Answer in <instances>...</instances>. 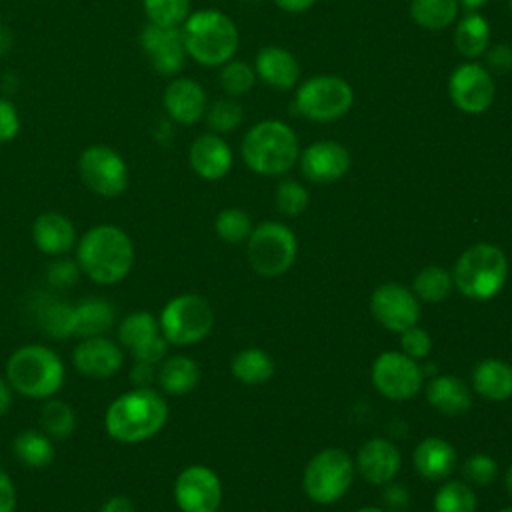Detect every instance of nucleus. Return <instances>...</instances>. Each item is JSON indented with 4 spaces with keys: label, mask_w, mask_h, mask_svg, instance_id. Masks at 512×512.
Returning a JSON list of instances; mask_svg holds the SVG:
<instances>
[{
    "label": "nucleus",
    "mask_w": 512,
    "mask_h": 512,
    "mask_svg": "<svg viewBox=\"0 0 512 512\" xmlns=\"http://www.w3.org/2000/svg\"><path fill=\"white\" fill-rule=\"evenodd\" d=\"M80 272L100 286L122 282L134 266V244L126 230L116 224L88 228L74 246Z\"/></svg>",
    "instance_id": "f257e3e1"
},
{
    "label": "nucleus",
    "mask_w": 512,
    "mask_h": 512,
    "mask_svg": "<svg viewBox=\"0 0 512 512\" xmlns=\"http://www.w3.org/2000/svg\"><path fill=\"white\" fill-rule=\"evenodd\" d=\"M168 420V404L160 392L132 388L116 396L104 412L106 434L120 444H140L154 438Z\"/></svg>",
    "instance_id": "f03ea898"
},
{
    "label": "nucleus",
    "mask_w": 512,
    "mask_h": 512,
    "mask_svg": "<svg viewBox=\"0 0 512 512\" xmlns=\"http://www.w3.org/2000/svg\"><path fill=\"white\" fill-rule=\"evenodd\" d=\"M180 32L186 54L206 68H216L232 60L240 42L234 20L216 8L190 12Z\"/></svg>",
    "instance_id": "7ed1b4c3"
},
{
    "label": "nucleus",
    "mask_w": 512,
    "mask_h": 512,
    "mask_svg": "<svg viewBox=\"0 0 512 512\" xmlns=\"http://www.w3.org/2000/svg\"><path fill=\"white\" fill-rule=\"evenodd\" d=\"M62 358L44 344H24L6 362V380L16 394L32 400H48L64 384Z\"/></svg>",
    "instance_id": "20e7f679"
},
{
    "label": "nucleus",
    "mask_w": 512,
    "mask_h": 512,
    "mask_svg": "<svg viewBox=\"0 0 512 512\" xmlns=\"http://www.w3.org/2000/svg\"><path fill=\"white\" fill-rule=\"evenodd\" d=\"M244 164L262 176H278L288 172L300 158L296 132L280 120L256 122L242 138Z\"/></svg>",
    "instance_id": "39448f33"
},
{
    "label": "nucleus",
    "mask_w": 512,
    "mask_h": 512,
    "mask_svg": "<svg viewBox=\"0 0 512 512\" xmlns=\"http://www.w3.org/2000/svg\"><path fill=\"white\" fill-rule=\"evenodd\" d=\"M508 276L506 254L488 242H480L462 252L454 266L452 282L472 300H488L496 296Z\"/></svg>",
    "instance_id": "423d86ee"
},
{
    "label": "nucleus",
    "mask_w": 512,
    "mask_h": 512,
    "mask_svg": "<svg viewBox=\"0 0 512 512\" xmlns=\"http://www.w3.org/2000/svg\"><path fill=\"white\" fill-rule=\"evenodd\" d=\"M354 104V90L334 74H318L304 80L294 96L296 112L312 122H334Z\"/></svg>",
    "instance_id": "0eeeda50"
},
{
    "label": "nucleus",
    "mask_w": 512,
    "mask_h": 512,
    "mask_svg": "<svg viewBox=\"0 0 512 512\" xmlns=\"http://www.w3.org/2000/svg\"><path fill=\"white\" fill-rule=\"evenodd\" d=\"M160 332L174 346H190L204 340L214 324V312L198 294H180L168 300L158 316Z\"/></svg>",
    "instance_id": "6e6552de"
},
{
    "label": "nucleus",
    "mask_w": 512,
    "mask_h": 512,
    "mask_svg": "<svg viewBox=\"0 0 512 512\" xmlns=\"http://www.w3.org/2000/svg\"><path fill=\"white\" fill-rule=\"evenodd\" d=\"M354 478L352 458L340 448L318 452L304 470V492L318 504H332L346 494Z\"/></svg>",
    "instance_id": "1a4fd4ad"
},
{
    "label": "nucleus",
    "mask_w": 512,
    "mask_h": 512,
    "mask_svg": "<svg viewBox=\"0 0 512 512\" xmlns=\"http://www.w3.org/2000/svg\"><path fill=\"white\" fill-rule=\"evenodd\" d=\"M296 236L280 222H264L248 236V260L262 276L284 274L296 258Z\"/></svg>",
    "instance_id": "9d476101"
},
{
    "label": "nucleus",
    "mask_w": 512,
    "mask_h": 512,
    "mask_svg": "<svg viewBox=\"0 0 512 512\" xmlns=\"http://www.w3.org/2000/svg\"><path fill=\"white\" fill-rule=\"evenodd\" d=\"M78 174L84 186L102 198L120 196L130 182L124 158L106 144H92L82 150L78 156Z\"/></svg>",
    "instance_id": "9b49d317"
},
{
    "label": "nucleus",
    "mask_w": 512,
    "mask_h": 512,
    "mask_svg": "<svg viewBox=\"0 0 512 512\" xmlns=\"http://www.w3.org/2000/svg\"><path fill=\"white\" fill-rule=\"evenodd\" d=\"M116 340L134 360L160 364L168 352V340L160 332L158 318L148 310L124 316L116 328Z\"/></svg>",
    "instance_id": "f8f14e48"
},
{
    "label": "nucleus",
    "mask_w": 512,
    "mask_h": 512,
    "mask_svg": "<svg viewBox=\"0 0 512 512\" xmlns=\"http://www.w3.org/2000/svg\"><path fill=\"white\" fill-rule=\"evenodd\" d=\"M448 96L460 112L482 114L492 106L496 86L486 66L464 62L456 66L448 78Z\"/></svg>",
    "instance_id": "ddd939ff"
},
{
    "label": "nucleus",
    "mask_w": 512,
    "mask_h": 512,
    "mask_svg": "<svg viewBox=\"0 0 512 512\" xmlns=\"http://www.w3.org/2000/svg\"><path fill=\"white\" fill-rule=\"evenodd\" d=\"M372 382L382 396L406 400L420 390L422 368L406 354L382 352L372 364Z\"/></svg>",
    "instance_id": "4468645a"
},
{
    "label": "nucleus",
    "mask_w": 512,
    "mask_h": 512,
    "mask_svg": "<svg viewBox=\"0 0 512 512\" xmlns=\"http://www.w3.org/2000/svg\"><path fill=\"white\" fill-rule=\"evenodd\" d=\"M174 500L182 512H216L222 502L220 478L208 466H186L174 482Z\"/></svg>",
    "instance_id": "2eb2a0df"
},
{
    "label": "nucleus",
    "mask_w": 512,
    "mask_h": 512,
    "mask_svg": "<svg viewBox=\"0 0 512 512\" xmlns=\"http://www.w3.org/2000/svg\"><path fill=\"white\" fill-rule=\"evenodd\" d=\"M140 48L154 72L162 76H176L188 58L180 28H166L146 24L138 36Z\"/></svg>",
    "instance_id": "dca6fc26"
},
{
    "label": "nucleus",
    "mask_w": 512,
    "mask_h": 512,
    "mask_svg": "<svg viewBox=\"0 0 512 512\" xmlns=\"http://www.w3.org/2000/svg\"><path fill=\"white\" fill-rule=\"evenodd\" d=\"M126 352L108 336H90L80 338L72 350V364L76 372L90 380H106L120 372L124 366Z\"/></svg>",
    "instance_id": "f3484780"
},
{
    "label": "nucleus",
    "mask_w": 512,
    "mask_h": 512,
    "mask_svg": "<svg viewBox=\"0 0 512 512\" xmlns=\"http://www.w3.org/2000/svg\"><path fill=\"white\" fill-rule=\"evenodd\" d=\"M370 310L374 318L392 332H404L420 318V304L416 296L394 282L382 284L370 298Z\"/></svg>",
    "instance_id": "a211bd4d"
},
{
    "label": "nucleus",
    "mask_w": 512,
    "mask_h": 512,
    "mask_svg": "<svg viewBox=\"0 0 512 512\" xmlns=\"http://www.w3.org/2000/svg\"><path fill=\"white\" fill-rule=\"evenodd\" d=\"M302 174L316 184H332L350 168V152L334 140H318L300 154Z\"/></svg>",
    "instance_id": "6ab92c4d"
},
{
    "label": "nucleus",
    "mask_w": 512,
    "mask_h": 512,
    "mask_svg": "<svg viewBox=\"0 0 512 512\" xmlns=\"http://www.w3.org/2000/svg\"><path fill=\"white\" fill-rule=\"evenodd\" d=\"M162 104L166 114L178 124H196L204 118L208 108V98L204 88L186 76L174 78L162 94Z\"/></svg>",
    "instance_id": "aec40b11"
},
{
    "label": "nucleus",
    "mask_w": 512,
    "mask_h": 512,
    "mask_svg": "<svg viewBox=\"0 0 512 512\" xmlns=\"http://www.w3.org/2000/svg\"><path fill=\"white\" fill-rule=\"evenodd\" d=\"M190 168L204 180H220L232 168V150L228 142L214 132L200 134L188 150Z\"/></svg>",
    "instance_id": "412c9836"
},
{
    "label": "nucleus",
    "mask_w": 512,
    "mask_h": 512,
    "mask_svg": "<svg viewBox=\"0 0 512 512\" xmlns=\"http://www.w3.org/2000/svg\"><path fill=\"white\" fill-rule=\"evenodd\" d=\"M32 240L36 248L52 258L66 256L76 246V228L62 212H42L32 224Z\"/></svg>",
    "instance_id": "4be33fe9"
},
{
    "label": "nucleus",
    "mask_w": 512,
    "mask_h": 512,
    "mask_svg": "<svg viewBox=\"0 0 512 512\" xmlns=\"http://www.w3.org/2000/svg\"><path fill=\"white\" fill-rule=\"evenodd\" d=\"M256 78L276 90H290L300 80V64L292 52L280 46H264L254 62Z\"/></svg>",
    "instance_id": "5701e85b"
},
{
    "label": "nucleus",
    "mask_w": 512,
    "mask_h": 512,
    "mask_svg": "<svg viewBox=\"0 0 512 512\" xmlns=\"http://www.w3.org/2000/svg\"><path fill=\"white\" fill-rule=\"evenodd\" d=\"M400 464L398 448L386 438H372L358 450V470L370 484H388Z\"/></svg>",
    "instance_id": "b1692460"
},
{
    "label": "nucleus",
    "mask_w": 512,
    "mask_h": 512,
    "mask_svg": "<svg viewBox=\"0 0 512 512\" xmlns=\"http://www.w3.org/2000/svg\"><path fill=\"white\" fill-rule=\"evenodd\" d=\"M414 468L426 480H442L452 474L456 466V450L444 438H424L414 448Z\"/></svg>",
    "instance_id": "393cba45"
},
{
    "label": "nucleus",
    "mask_w": 512,
    "mask_h": 512,
    "mask_svg": "<svg viewBox=\"0 0 512 512\" xmlns=\"http://www.w3.org/2000/svg\"><path fill=\"white\" fill-rule=\"evenodd\" d=\"M428 402L442 414L456 416L464 414L470 408V390L468 386L452 376V374H438L426 386Z\"/></svg>",
    "instance_id": "a878e982"
},
{
    "label": "nucleus",
    "mask_w": 512,
    "mask_h": 512,
    "mask_svg": "<svg viewBox=\"0 0 512 512\" xmlns=\"http://www.w3.org/2000/svg\"><path fill=\"white\" fill-rule=\"evenodd\" d=\"M472 384L482 398L508 400L512 396V366L498 358H486L476 364Z\"/></svg>",
    "instance_id": "bb28decb"
},
{
    "label": "nucleus",
    "mask_w": 512,
    "mask_h": 512,
    "mask_svg": "<svg viewBox=\"0 0 512 512\" xmlns=\"http://www.w3.org/2000/svg\"><path fill=\"white\" fill-rule=\"evenodd\" d=\"M156 380L166 394L184 396L196 388L200 380V368L188 356H170L158 364Z\"/></svg>",
    "instance_id": "cd10ccee"
},
{
    "label": "nucleus",
    "mask_w": 512,
    "mask_h": 512,
    "mask_svg": "<svg viewBox=\"0 0 512 512\" xmlns=\"http://www.w3.org/2000/svg\"><path fill=\"white\" fill-rule=\"evenodd\" d=\"M74 318H76L74 336H80V338L106 336L116 322V310L108 300L84 298L80 304L74 306Z\"/></svg>",
    "instance_id": "c85d7f7f"
},
{
    "label": "nucleus",
    "mask_w": 512,
    "mask_h": 512,
    "mask_svg": "<svg viewBox=\"0 0 512 512\" xmlns=\"http://www.w3.org/2000/svg\"><path fill=\"white\" fill-rule=\"evenodd\" d=\"M490 44V24L478 12H468L456 24L454 46L464 58H478L488 50Z\"/></svg>",
    "instance_id": "c756f323"
},
{
    "label": "nucleus",
    "mask_w": 512,
    "mask_h": 512,
    "mask_svg": "<svg viewBox=\"0 0 512 512\" xmlns=\"http://www.w3.org/2000/svg\"><path fill=\"white\" fill-rule=\"evenodd\" d=\"M12 452L28 468H44L54 460V442L42 430H22L12 440Z\"/></svg>",
    "instance_id": "7c9ffc66"
},
{
    "label": "nucleus",
    "mask_w": 512,
    "mask_h": 512,
    "mask_svg": "<svg viewBox=\"0 0 512 512\" xmlns=\"http://www.w3.org/2000/svg\"><path fill=\"white\" fill-rule=\"evenodd\" d=\"M458 0H410V16L424 30H444L456 22Z\"/></svg>",
    "instance_id": "2f4dec72"
},
{
    "label": "nucleus",
    "mask_w": 512,
    "mask_h": 512,
    "mask_svg": "<svg viewBox=\"0 0 512 512\" xmlns=\"http://www.w3.org/2000/svg\"><path fill=\"white\" fill-rule=\"evenodd\" d=\"M40 426L52 440H66L76 430V412L68 402L52 396L40 408Z\"/></svg>",
    "instance_id": "473e14b6"
},
{
    "label": "nucleus",
    "mask_w": 512,
    "mask_h": 512,
    "mask_svg": "<svg viewBox=\"0 0 512 512\" xmlns=\"http://www.w3.org/2000/svg\"><path fill=\"white\" fill-rule=\"evenodd\" d=\"M232 374L244 384H262L274 374V362L264 350L246 348L232 358Z\"/></svg>",
    "instance_id": "72a5a7b5"
},
{
    "label": "nucleus",
    "mask_w": 512,
    "mask_h": 512,
    "mask_svg": "<svg viewBox=\"0 0 512 512\" xmlns=\"http://www.w3.org/2000/svg\"><path fill=\"white\" fill-rule=\"evenodd\" d=\"M38 322L42 332L52 338L74 336V330H76L74 306L62 300H46L38 308Z\"/></svg>",
    "instance_id": "f704fd0d"
},
{
    "label": "nucleus",
    "mask_w": 512,
    "mask_h": 512,
    "mask_svg": "<svg viewBox=\"0 0 512 512\" xmlns=\"http://www.w3.org/2000/svg\"><path fill=\"white\" fill-rule=\"evenodd\" d=\"M452 290V276L436 264L422 268L414 278V292L424 302H440Z\"/></svg>",
    "instance_id": "c9c22d12"
},
{
    "label": "nucleus",
    "mask_w": 512,
    "mask_h": 512,
    "mask_svg": "<svg viewBox=\"0 0 512 512\" xmlns=\"http://www.w3.org/2000/svg\"><path fill=\"white\" fill-rule=\"evenodd\" d=\"M148 24L180 28L190 16V0H142Z\"/></svg>",
    "instance_id": "e433bc0d"
},
{
    "label": "nucleus",
    "mask_w": 512,
    "mask_h": 512,
    "mask_svg": "<svg viewBox=\"0 0 512 512\" xmlns=\"http://www.w3.org/2000/svg\"><path fill=\"white\" fill-rule=\"evenodd\" d=\"M434 512H476V494L466 482L450 480L436 492Z\"/></svg>",
    "instance_id": "4c0bfd02"
},
{
    "label": "nucleus",
    "mask_w": 512,
    "mask_h": 512,
    "mask_svg": "<svg viewBox=\"0 0 512 512\" xmlns=\"http://www.w3.org/2000/svg\"><path fill=\"white\" fill-rule=\"evenodd\" d=\"M218 80H220V88L230 96V98H236V96H244L248 94L254 84H256V70L244 62V60H228L226 64L220 66V74H218Z\"/></svg>",
    "instance_id": "58836bf2"
},
{
    "label": "nucleus",
    "mask_w": 512,
    "mask_h": 512,
    "mask_svg": "<svg viewBox=\"0 0 512 512\" xmlns=\"http://www.w3.org/2000/svg\"><path fill=\"white\" fill-rule=\"evenodd\" d=\"M206 124L214 134H228L244 120V110L234 98H220L206 108Z\"/></svg>",
    "instance_id": "ea45409f"
},
{
    "label": "nucleus",
    "mask_w": 512,
    "mask_h": 512,
    "mask_svg": "<svg viewBox=\"0 0 512 512\" xmlns=\"http://www.w3.org/2000/svg\"><path fill=\"white\" fill-rule=\"evenodd\" d=\"M214 228H216V234L224 240V242H242L250 236L252 232V222H250V216L240 210V208H226L222 210L218 216H216V222H214Z\"/></svg>",
    "instance_id": "a19ab883"
},
{
    "label": "nucleus",
    "mask_w": 512,
    "mask_h": 512,
    "mask_svg": "<svg viewBox=\"0 0 512 512\" xmlns=\"http://www.w3.org/2000/svg\"><path fill=\"white\" fill-rule=\"evenodd\" d=\"M308 206V190L296 180H282L276 188V208L286 216H298Z\"/></svg>",
    "instance_id": "79ce46f5"
},
{
    "label": "nucleus",
    "mask_w": 512,
    "mask_h": 512,
    "mask_svg": "<svg viewBox=\"0 0 512 512\" xmlns=\"http://www.w3.org/2000/svg\"><path fill=\"white\" fill-rule=\"evenodd\" d=\"M462 474L468 482H472L476 486H486L496 478L498 466H496L494 458H490L488 454H474L464 462Z\"/></svg>",
    "instance_id": "37998d69"
},
{
    "label": "nucleus",
    "mask_w": 512,
    "mask_h": 512,
    "mask_svg": "<svg viewBox=\"0 0 512 512\" xmlns=\"http://www.w3.org/2000/svg\"><path fill=\"white\" fill-rule=\"evenodd\" d=\"M80 268L76 264V260H70V258H64V256H58L50 266H48V282L56 288H70L76 284L78 276H80Z\"/></svg>",
    "instance_id": "c03bdc74"
},
{
    "label": "nucleus",
    "mask_w": 512,
    "mask_h": 512,
    "mask_svg": "<svg viewBox=\"0 0 512 512\" xmlns=\"http://www.w3.org/2000/svg\"><path fill=\"white\" fill-rule=\"evenodd\" d=\"M400 344L406 356L410 358H426L430 352V336L424 328H418L416 324L400 332Z\"/></svg>",
    "instance_id": "a18cd8bd"
},
{
    "label": "nucleus",
    "mask_w": 512,
    "mask_h": 512,
    "mask_svg": "<svg viewBox=\"0 0 512 512\" xmlns=\"http://www.w3.org/2000/svg\"><path fill=\"white\" fill-rule=\"evenodd\" d=\"M18 132H20V116L16 106L10 100L0 98V144L14 140Z\"/></svg>",
    "instance_id": "49530a36"
},
{
    "label": "nucleus",
    "mask_w": 512,
    "mask_h": 512,
    "mask_svg": "<svg viewBox=\"0 0 512 512\" xmlns=\"http://www.w3.org/2000/svg\"><path fill=\"white\" fill-rule=\"evenodd\" d=\"M486 54V64L488 68L496 72H510L512 70V46L510 44H496L488 46Z\"/></svg>",
    "instance_id": "de8ad7c7"
},
{
    "label": "nucleus",
    "mask_w": 512,
    "mask_h": 512,
    "mask_svg": "<svg viewBox=\"0 0 512 512\" xmlns=\"http://www.w3.org/2000/svg\"><path fill=\"white\" fill-rule=\"evenodd\" d=\"M18 492L12 476L0 468V512H16Z\"/></svg>",
    "instance_id": "09e8293b"
},
{
    "label": "nucleus",
    "mask_w": 512,
    "mask_h": 512,
    "mask_svg": "<svg viewBox=\"0 0 512 512\" xmlns=\"http://www.w3.org/2000/svg\"><path fill=\"white\" fill-rule=\"evenodd\" d=\"M130 380L136 388H150V384L156 380V364L134 360L130 368Z\"/></svg>",
    "instance_id": "8fccbe9b"
},
{
    "label": "nucleus",
    "mask_w": 512,
    "mask_h": 512,
    "mask_svg": "<svg viewBox=\"0 0 512 512\" xmlns=\"http://www.w3.org/2000/svg\"><path fill=\"white\" fill-rule=\"evenodd\" d=\"M100 512H136V506H134V502L128 496L116 494V496H110L102 504Z\"/></svg>",
    "instance_id": "3c124183"
},
{
    "label": "nucleus",
    "mask_w": 512,
    "mask_h": 512,
    "mask_svg": "<svg viewBox=\"0 0 512 512\" xmlns=\"http://www.w3.org/2000/svg\"><path fill=\"white\" fill-rule=\"evenodd\" d=\"M14 404V388L6 380V376H0V416L8 414Z\"/></svg>",
    "instance_id": "603ef678"
},
{
    "label": "nucleus",
    "mask_w": 512,
    "mask_h": 512,
    "mask_svg": "<svg viewBox=\"0 0 512 512\" xmlns=\"http://www.w3.org/2000/svg\"><path fill=\"white\" fill-rule=\"evenodd\" d=\"M274 4L284 12L298 14V12H306L308 8H312L316 4V0H274Z\"/></svg>",
    "instance_id": "864d4df0"
},
{
    "label": "nucleus",
    "mask_w": 512,
    "mask_h": 512,
    "mask_svg": "<svg viewBox=\"0 0 512 512\" xmlns=\"http://www.w3.org/2000/svg\"><path fill=\"white\" fill-rule=\"evenodd\" d=\"M384 500L388 502V506H402V504H406V500H408V496H406V492L402 490V486H388L386 488V492H384Z\"/></svg>",
    "instance_id": "5fc2aeb1"
},
{
    "label": "nucleus",
    "mask_w": 512,
    "mask_h": 512,
    "mask_svg": "<svg viewBox=\"0 0 512 512\" xmlns=\"http://www.w3.org/2000/svg\"><path fill=\"white\" fill-rule=\"evenodd\" d=\"M12 46V34L8 30V26L0 20V56H4Z\"/></svg>",
    "instance_id": "6e6d98bb"
},
{
    "label": "nucleus",
    "mask_w": 512,
    "mask_h": 512,
    "mask_svg": "<svg viewBox=\"0 0 512 512\" xmlns=\"http://www.w3.org/2000/svg\"><path fill=\"white\" fill-rule=\"evenodd\" d=\"M488 0H458V4H462L466 10H470V12H474V10H478L480 6H484Z\"/></svg>",
    "instance_id": "4d7b16f0"
},
{
    "label": "nucleus",
    "mask_w": 512,
    "mask_h": 512,
    "mask_svg": "<svg viewBox=\"0 0 512 512\" xmlns=\"http://www.w3.org/2000/svg\"><path fill=\"white\" fill-rule=\"evenodd\" d=\"M504 484H506V490H508V494L512 496V464L508 466V470H506V476H504Z\"/></svg>",
    "instance_id": "13d9d810"
},
{
    "label": "nucleus",
    "mask_w": 512,
    "mask_h": 512,
    "mask_svg": "<svg viewBox=\"0 0 512 512\" xmlns=\"http://www.w3.org/2000/svg\"><path fill=\"white\" fill-rule=\"evenodd\" d=\"M356 512H386V510L376 508V506H368V508H360V510H356Z\"/></svg>",
    "instance_id": "bf43d9fd"
},
{
    "label": "nucleus",
    "mask_w": 512,
    "mask_h": 512,
    "mask_svg": "<svg viewBox=\"0 0 512 512\" xmlns=\"http://www.w3.org/2000/svg\"><path fill=\"white\" fill-rule=\"evenodd\" d=\"M500 512H512V506H510V508H502Z\"/></svg>",
    "instance_id": "052dcab7"
},
{
    "label": "nucleus",
    "mask_w": 512,
    "mask_h": 512,
    "mask_svg": "<svg viewBox=\"0 0 512 512\" xmlns=\"http://www.w3.org/2000/svg\"><path fill=\"white\" fill-rule=\"evenodd\" d=\"M508 6H510V12H512V0H508Z\"/></svg>",
    "instance_id": "680f3d73"
},
{
    "label": "nucleus",
    "mask_w": 512,
    "mask_h": 512,
    "mask_svg": "<svg viewBox=\"0 0 512 512\" xmlns=\"http://www.w3.org/2000/svg\"><path fill=\"white\" fill-rule=\"evenodd\" d=\"M250 2H260V0H250Z\"/></svg>",
    "instance_id": "e2e57ef3"
}]
</instances>
